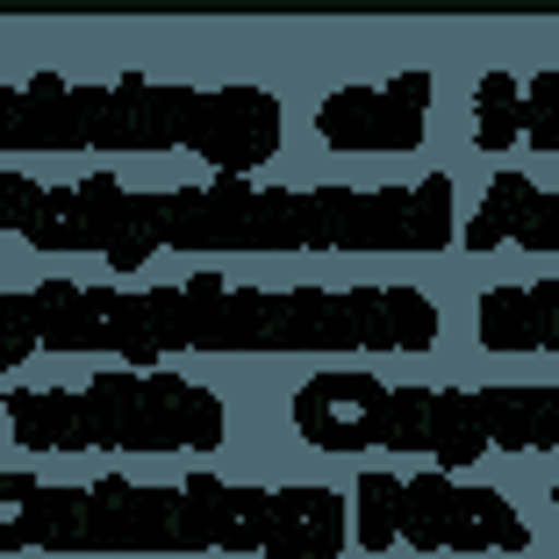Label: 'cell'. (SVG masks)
Returning a JSON list of instances; mask_svg holds the SVG:
<instances>
[{"instance_id": "7c38bea8", "label": "cell", "mask_w": 559, "mask_h": 559, "mask_svg": "<svg viewBox=\"0 0 559 559\" xmlns=\"http://www.w3.org/2000/svg\"><path fill=\"white\" fill-rule=\"evenodd\" d=\"M531 510L545 516V545L559 552V466L552 474H531Z\"/></svg>"}, {"instance_id": "3957f363", "label": "cell", "mask_w": 559, "mask_h": 559, "mask_svg": "<svg viewBox=\"0 0 559 559\" xmlns=\"http://www.w3.org/2000/svg\"><path fill=\"white\" fill-rule=\"evenodd\" d=\"M330 466L173 460V474H50L0 460V559H345Z\"/></svg>"}, {"instance_id": "5b68a950", "label": "cell", "mask_w": 559, "mask_h": 559, "mask_svg": "<svg viewBox=\"0 0 559 559\" xmlns=\"http://www.w3.org/2000/svg\"><path fill=\"white\" fill-rule=\"evenodd\" d=\"M301 151V108L265 80L173 72H8L0 158L15 165H180V173H280Z\"/></svg>"}, {"instance_id": "6da1fadb", "label": "cell", "mask_w": 559, "mask_h": 559, "mask_svg": "<svg viewBox=\"0 0 559 559\" xmlns=\"http://www.w3.org/2000/svg\"><path fill=\"white\" fill-rule=\"evenodd\" d=\"M466 158L416 173H36L0 158V259L151 273L180 259L215 265H452Z\"/></svg>"}, {"instance_id": "52a82bcc", "label": "cell", "mask_w": 559, "mask_h": 559, "mask_svg": "<svg viewBox=\"0 0 559 559\" xmlns=\"http://www.w3.org/2000/svg\"><path fill=\"white\" fill-rule=\"evenodd\" d=\"M352 502L359 559H531L545 552V516L510 480H480L430 460H330Z\"/></svg>"}, {"instance_id": "7a4b0ae2", "label": "cell", "mask_w": 559, "mask_h": 559, "mask_svg": "<svg viewBox=\"0 0 559 559\" xmlns=\"http://www.w3.org/2000/svg\"><path fill=\"white\" fill-rule=\"evenodd\" d=\"M452 301L416 273H295L259 280L215 259L151 273H58L0 280V373L29 366H316L452 359Z\"/></svg>"}, {"instance_id": "8fae6325", "label": "cell", "mask_w": 559, "mask_h": 559, "mask_svg": "<svg viewBox=\"0 0 559 559\" xmlns=\"http://www.w3.org/2000/svg\"><path fill=\"white\" fill-rule=\"evenodd\" d=\"M452 337L488 366H559V273H488L452 309Z\"/></svg>"}, {"instance_id": "277c9868", "label": "cell", "mask_w": 559, "mask_h": 559, "mask_svg": "<svg viewBox=\"0 0 559 559\" xmlns=\"http://www.w3.org/2000/svg\"><path fill=\"white\" fill-rule=\"evenodd\" d=\"M430 460V466H559V380H409L373 359L265 366L251 388L245 466Z\"/></svg>"}, {"instance_id": "30bf717a", "label": "cell", "mask_w": 559, "mask_h": 559, "mask_svg": "<svg viewBox=\"0 0 559 559\" xmlns=\"http://www.w3.org/2000/svg\"><path fill=\"white\" fill-rule=\"evenodd\" d=\"M495 259H559V180L524 158L502 165H466V201H460V265Z\"/></svg>"}, {"instance_id": "9c48e42d", "label": "cell", "mask_w": 559, "mask_h": 559, "mask_svg": "<svg viewBox=\"0 0 559 559\" xmlns=\"http://www.w3.org/2000/svg\"><path fill=\"white\" fill-rule=\"evenodd\" d=\"M444 108L466 165H559V72H466L444 86Z\"/></svg>"}, {"instance_id": "ba28073f", "label": "cell", "mask_w": 559, "mask_h": 559, "mask_svg": "<svg viewBox=\"0 0 559 559\" xmlns=\"http://www.w3.org/2000/svg\"><path fill=\"white\" fill-rule=\"evenodd\" d=\"M444 72H373L345 80L301 108V144L323 165H416L438 151Z\"/></svg>"}, {"instance_id": "8992f818", "label": "cell", "mask_w": 559, "mask_h": 559, "mask_svg": "<svg viewBox=\"0 0 559 559\" xmlns=\"http://www.w3.org/2000/svg\"><path fill=\"white\" fill-rule=\"evenodd\" d=\"M0 460L173 466L251 460V388L194 366H29L0 373Z\"/></svg>"}]
</instances>
